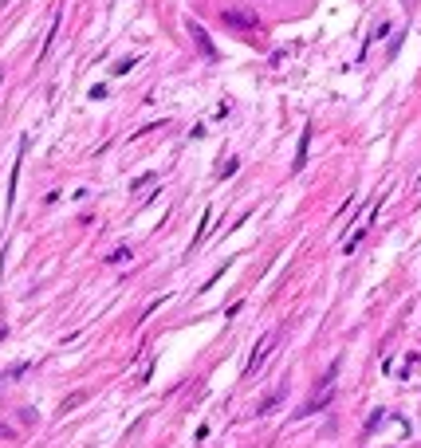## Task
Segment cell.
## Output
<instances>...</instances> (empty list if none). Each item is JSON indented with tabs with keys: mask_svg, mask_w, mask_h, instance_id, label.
I'll use <instances>...</instances> for the list:
<instances>
[{
	"mask_svg": "<svg viewBox=\"0 0 421 448\" xmlns=\"http://www.w3.org/2000/svg\"><path fill=\"white\" fill-rule=\"evenodd\" d=\"M134 63H138V55H126V60H122V63H119V67H114V75H122V71H131V67H134Z\"/></svg>",
	"mask_w": 421,
	"mask_h": 448,
	"instance_id": "cell-7",
	"label": "cell"
},
{
	"mask_svg": "<svg viewBox=\"0 0 421 448\" xmlns=\"http://www.w3.org/2000/svg\"><path fill=\"white\" fill-rule=\"evenodd\" d=\"M236 165H241V161H236V158H229V165L221 170V177H232V173H236Z\"/></svg>",
	"mask_w": 421,
	"mask_h": 448,
	"instance_id": "cell-8",
	"label": "cell"
},
{
	"mask_svg": "<svg viewBox=\"0 0 421 448\" xmlns=\"http://www.w3.org/2000/svg\"><path fill=\"white\" fill-rule=\"evenodd\" d=\"M209 220H213V209H205V212H201V224H197V236H193L189 248H197L201 240H205V229H209Z\"/></svg>",
	"mask_w": 421,
	"mask_h": 448,
	"instance_id": "cell-3",
	"label": "cell"
},
{
	"mask_svg": "<svg viewBox=\"0 0 421 448\" xmlns=\"http://www.w3.org/2000/svg\"><path fill=\"white\" fill-rule=\"evenodd\" d=\"M225 24H236V28H252L256 16H241V12H225Z\"/></svg>",
	"mask_w": 421,
	"mask_h": 448,
	"instance_id": "cell-2",
	"label": "cell"
},
{
	"mask_svg": "<svg viewBox=\"0 0 421 448\" xmlns=\"http://www.w3.org/2000/svg\"><path fill=\"white\" fill-rule=\"evenodd\" d=\"M280 342V330H268L260 342H256V350H252V358H248V366H244V374H256V369L268 362V354H272V346Z\"/></svg>",
	"mask_w": 421,
	"mask_h": 448,
	"instance_id": "cell-1",
	"label": "cell"
},
{
	"mask_svg": "<svg viewBox=\"0 0 421 448\" xmlns=\"http://www.w3.org/2000/svg\"><path fill=\"white\" fill-rule=\"evenodd\" d=\"M193 36H197V43H201V48H205V55H209V60H217V48H213V43H209V36H205V32H201L197 24H193Z\"/></svg>",
	"mask_w": 421,
	"mask_h": 448,
	"instance_id": "cell-5",
	"label": "cell"
},
{
	"mask_svg": "<svg viewBox=\"0 0 421 448\" xmlns=\"http://www.w3.org/2000/svg\"><path fill=\"white\" fill-rule=\"evenodd\" d=\"M131 259V248H114L111 256H107V264H126Z\"/></svg>",
	"mask_w": 421,
	"mask_h": 448,
	"instance_id": "cell-6",
	"label": "cell"
},
{
	"mask_svg": "<svg viewBox=\"0 0 421 448\" xmlns=\"http://www.w3.org/2000/svg\"><path fill=\"white\" fill-rule=\"evenodd\" d=\"M307 142H311V126H303V138H300V158H295V170H303V161H307Z\"/></svg>",
	"mask_w": 421,
	"mask_h": 448,
	"instance_id": "cell-4",
	"label": "cell"
}]
</instances>
